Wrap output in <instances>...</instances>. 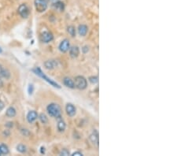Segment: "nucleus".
<instances>
[{
  "mask_svg": "<svg viewBox=\"0 0 177 156\" xmlns=\"http://www.w3.org/2000/svg\"><path fill=\"white\" fill-rule=\"evenodd\" d=\"M47 113L50 116L55 118H59L61 116V110L60 106L57 103H50L47 107Z\"/></svg>",
  "mask_w": 177,
  "mask_h": 156,
  "instance_id": "obj_1",
  "label": "nucleus"
},
{
  "mask_svg": "<svg viewBox=\"0 0 177 156\" xmlns=\"http://www.w3.org/2000/svg\"><path fill=\"white\" fill-rule=\"evenodd\" d=\"M33 71L35 72H36V75L39 76L40 77L43 78V80H45V81H47V83H49V84H50V85H52V86L55 87V88H60V86H59V84H57L56 82H54V81H52L50 78H49L48 77H47V76L45 75L44 73L43 72V71H42L40 69H39V67H37V68H36L35 70H33Z\"/></svg>",
  "mask_w": 177,
  "mask_h": 156,
  "instance_id": "obj_2",
  "label": "nucleus"
},
{
  "mask_svg": "<svg viewBox=\"0 0 177 156\" xmlns=\"http://www.w3.org/2000/svg\"><path fill=\"white\" fill-rule=\"evenodd\" d=\"M75 88L80 90H84L87 86V82L85 78L82 76H77L75 77Z\"/></svg>",
  "mask_w": 177,
  "mask_h": 156,
  "instance_id": "obj_3",
  "label": "nucleus"
},
{
  "mask_svg": "<svg viewBox=\"0 0 177 156\" xmlns=\"http://www.w3.org/2000/svg\"><path fill=\"white\" fill-rule=\"evenodd\" d=\"M48 1L49 0H35L34 4H35L36 11L39 13L44 12L48 6Z\"/></svg>",
  "mask_w": 177,
  "mask_h": 156,
  "instance_id": "obj_4",
  "label": "nucleus"
},
{
  "mask_svg": "<svg viewBox=\"0 0 177 156\" xmlns=\"http://www.w3.org/2000/svg\"><path fill=\"white\" fill-rule=\"evenodd\" d=\"M18 13H19L21 17L27 18L29 16L30 11H29V9H28V6L26 4H25V3H23V4H21L19 7H18Z\"/></svg>",
  "mask_w": 177,
  "mask_h": 156,
  "instance_id": "obj_5",
  "label": "nucleus"
},
{
  "mask_svg": "<svg viewBox=\"0 0 177 156\" xmlns=\"http://www.w3.org/2000/svg\"><path fill=\"white\" fill-rule=\"evenodd\" d=\"M69 48H70V43H69V39H65L59 44V50H60L61 52H63V53L68 51L69 50Z\"/></svg>",
  "mask_w": 177,
  "mask_h": 156,
  "instance_id": "obj_6",
  "label": "nucleus"
},
{
  "mask_svg": "<svg viewBox=\"0 0 177 156\" xmlns=\"http://www.w3.org/2000/svg\"><path fill=\"white\" fill-rule=\"evenodd\" d=\"M54 39V36L52 33H50L49 32H45L41 35V40L42 42L47 43L51 42Z\"/></svg>",
  "mask_w": 177,
  "mask_h": 156,
  "instance_id": "obj_7",
  "label": "nucleus"
},
{
  "mask_svg": "<svg viewBox=\"0 0 177 156\" xmlns=\"http://www.w3.org/2000/svg\"><path fill=\"white\" fill-rule=\"evenodd\" d=\"M65 111L69 117H73L76 113V109L72 103H68L65 106Z\"/></svg>",
  "mask_w": 177,
  "mask_h": 156,
  "instance_id": "obj_8",
  "label": "nucleus"
},
{
  "mask_svg": "<svg viewBox=\"0 0 177 156\" xmlns=\"http://www.w3.org/2000/svg\"><path fill=\"white\" fill-rule=\"evenodd\" d=\"M38 117V114L35 110H31L27 114V120L29 123L34 122Z\"/></svg>",
  "mask_w": 177,
  "mask_h": 156,
  "instance_id": "obj_9",
  "label": "nucleus"
},
{
  "mask_svg": "<svg viewBox=\"0 0 177 156\" xmlns=\"http://www.w3.org/2000/svg\"><path fill=\"white\" fill-rule=\"evenodd\" d=\"M10 77V73L9 72V70L4 68L2 65H0V77L9 79Z\"/></svg>",
  "mask_w": 177,
  "mask_h": 156,
  "instance_id": "obj_10",
  "label": "nucleus"
},
{
  "mask_svg": "<svg viewBox=\"0 0 177 156\" xmlns=\"http://www.w3.org/2000/svg\"><path fill=\"white\" fill-rule=\"evenodd\" d=\"M79 54H80V49L76 46H74V47H72V48H69V55L73 59L78 57Z\"/></svg>",
  "mask_w": 177,
  "mask_h": 156,
  "instance_id": "obj_11",
  "label": "nucleus"
},
{
  "mask_svg": "<svg viewBox=\"0 0 177 156\" xmlns=\"http://www.w3.org/2000/svg\"><path fill=\"white\" fill-rule=\"evenodd\" d=\"M53 6L54 7L56 10H58L59 12L64 11V10H65V4L62 2H60V1L54 2V4H53Z\"/></svg>",
  "mask_w": 177,
  "mask_h": 156,
  "instance_id": "obj_12",
  "label": "nucleus"
},
{
  "mask_svg": "<svg viewBox=\"0 0 177 156\" xmlns=\"http://www.w3.org/2000/svg\"><path fill=\"white\" fill-rule=\"evenodd\" d=\"M63 84L66 87L69 88H74L75 84L73 80H72L71 78L69 77H65L63 79Z\"/></svg>",
  "mask_w": 177,
  "mask_h": 156,
  "instance_id": "obj_13",
  "label": "nucleus"
},
{
  "mask_svg": "<svg viewBox=\"0 0 177 156\" xmlns=\"http://www.w3.org/2000/svg\"><path fill=\"white\" fill-rule=\"evenodd\" d=\"M87 30H88L87 26L85 25H79V27H78V32H79L80 36H86V34L87 33Z\"/></svg>",
  "mask_w": 177,
  "mask_h": 156,
  "instance_id": "obj_14",
  "label": "nucleus"
},
{
  "mask_svg": "<svg viewBox=\"0 0 177 156\" xmlns=\"http://www.w3.org/2000/svg\"><path fill=\"white\" fill-rule=\"evenodd\" d=\"M90 140L92 141L93 144L98 146V132L93 133L90 136Z\"/></svg>",
  "mask_w": 177,
  "mask_h": 156,
  "instance_id": "obj_15",
  "label": "nucleus"
},
{
  "mask_svg": "<svg viewBox=\"0 0 177 156\" xmlns=\"http://www.w3.org/2000/svg\"><path fill=\"white\" fill-rule=\"evenodd\" d=\"M6 115L9 117H15V115H16V110H15V109H14L13 106H10V107H9V108L6 110Z\"/></svg>",
  "mask_w": 177,
  "mask_h": 156,
  "instance_id": "obj_16",
  "label": "nucleus"
},
{
  "mask_svg": "<svg viewBox=\"0 0 177 156\" xmlns=\"http://www.w3.org/2000/svg\"><path fill=\"white\" fill-rule=\"evenodd\" d=\"M44 66L48 70H52L55 67V61H54L53 60H48V61H45Z\"/></svg>",
  "mask_w": 177,
  "mask_h": 156,
  "instance_id": "obj_17",
  "label": "nucleus"
},
{
  "mask_svg": "<svg viewBox=\"0 0 177 156\" xmlns=\"http://www.w3.org/2000/svg\"><path fill=\"white\" fill-rule=\"evenodd\" d=\"M66 128V125L65 122L63 120H60L58 122V129L59 132H64L65 129Z\"/></svg>",
  "mask_w": 177,
  "mask_h": 156,
  "instance_id": "obj_18",
  "label": "nucleus"
},
{
  "mask_svg": "<svg viewBox=\"0 0 177 156\" xmlns=\"http://www.w3.org/2000/svg\"><path fill=\"white\" fill-rule=\"evenodd\" d=\"M0 149H1L2 155H7V154L9 153L8 147H7L6 144H4L0 145Z\"/></svg>",
  "mask_w": 177,
  "mask_h": 156,
  "instance_id": "obj_19",
  "label": "nucleus"
},
{
  "mask_svg": "<svg viewBox=\"0 0 177 156\" xmlns=\"http://www.w3.org/2000/svg\"><path fill=\"white\" fill-rule=\"evenodd\" d=\"M17 150L21 153H25L27 151V148L24 144H18L17 146Z\"/></svg>",
  "mask_w": 177,
  "mask_h": 156,
  "instance_id": "obj_20",
  "label": "nucleus"
},
{
  "mask_svg": "<svg viewBox=\"0 0 177 156\" xmlns=\"http://www.w3.org/2000/svg\"><path fill=\"white\" fill-rule=\"evenodd\" d=\"M67 30H68V32H69V34L71 36L74 37L76 36V29H75L73 26H69L68 28H67Z\"/></svg>",
  "mask_w": 177,
  "mask_h": 156,
  "instance_id": "obj_21",
  "label": "nucleus"
},
{
  "mask_svg": "<svg viewBox=\"0 0 177 156\" xmlns=\"http://www.w3.org/2000/svg\"><path fill=\"white\" fill-rule=\"evenodd\" d=\"M39 118V120H40V121H41L43 124H46V123H47V121H48V118H47V117L46 116V114H41L39 116H38Z\"/></svg>",
  "mask_w": 177,
  "mask_h": 156,
  "instance_id": "obj_22",
  "label": "nucleus"
},
{
  "mask_svg": "<svg viewBox=\"0 0 177 156\" xmlns=\"http://www.w3.org/2000/svg\"><path fill=\"white\" fill-rule=\"evenodd\" d=\"M89 81L92 83V84H96V83H98V77H95V76H93V77H89Z\"/></svg>",
  "mask_w": 177,
  "mask_h": 156,
  "instance_id": "obj_23",
  "label": "nucleus"
},
{
  "mask_svg": "<svg viewBox=\"0 0 177 156\" xmlns=\"http://www.w3.org/2000/svg\"><path fill=\"white\" fill-rule=\"evenodd\" d=\"M60 155L68 156L69 155V151L67 149H62L61 152H60Z\"/></svg>",
  "mask_w": 177,
  "mask_h": 156,
  "instance_id": "obj_24",
  "label": "nucleus"
},
{
  "mask_svg": "<svg viewBox=\"0 0 177 156\" xmlns=\"http://www.w3.org/2000/svg\"><path fill=\"white\" fill-rule=\"evenodd\" d=\"M32 92H33V86H32V84H30V85L28 86V93H29V95H32Z\"/></svg>",
  "mask_w": 177,
  "mask_h": 156,
  "instance_id": "obj_25",
  "label": "nucleus"
},
{
  "mask_svg": "<svg viewBox=\"0 0 177 156\" xmlns=\"http://www.w3.org/2000/svg\"><path fill=\"white\" fill-rule=\"evenodd\" d=\"M82 155H83V154L81 153V152H80V151H76V152L72 154V156H82Z\"/></svg>",
  "mask_w": 177,
  "mask_h": 156,
  "instance_id": "obj_26",
  "label": "nucleus"
},
{
  "mask_svg": "<svg viewBox=\"0 0 177 156\" xmlns=\"http://www.w3.org/2000/svg\"><path fill=\"white\" fill-rule=\"evenodd\" d=\"M3 108H4V103H3L2 101H0V111L3 110Z\"/></svg>",
  "mask_w": 177,
  "mask_h": 156,
  "instance_id": "obj_27",
  "label": "nucleus"
},
{
  "mask_svg": "<svg viewBox=\"0 0 177 156\" xmlns=\"http://www.w3.org/2000/svg\"><path fill=\"white\" fill-rule=\"evenodd\" d=\"M2 51H3V50H2V49H1V48H0V53H2Z\"/></svg>",
  "mask_w": 177,
  "mask_h": 156,
  "instance_id": "obj_28",
  "label": "nucleus"
},
{
  "mask_svg": "<svg viewBox=\"0 0 177 156\" xmlns=\"http://www.w3.org/2000/svg\"><path fill=\"white\" fill-rule=\"evenodd\" d=\"M2 155V152H1V149H0V155Z\"/></svg>",
  "mask_w": 177,
  "mask_h": 156,
  "instance_id": "obj_29",
  "label": "nucleus"
},
{
  "mask_svg": "<svg viewBox=\"0 0 177 156\" xmlns=\"http://www.w3.org/2000/svg\"><path fill=\"white\" fill-rule=\"evenodd\" d=\"M54 1H56V0H54Z\"/></svg>",
  "mask_w": 177,
  "mask_h": 156,
  "instance_id": "obj_30",
  "label": "nucleus"
}]
</instances>
